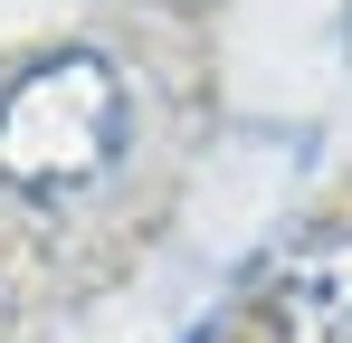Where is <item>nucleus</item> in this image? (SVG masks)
<instances>
[{
  "label": "nucleus",
  "mask_w": 352,
  "mask_h": 343,
  "mask_svg": "<svg viewBox=\"0 0 352 343\" xmlns=\"http://www.w3.org/2000/svg\"><path fill=\"white\" fill-rule=\"evenodd\" d=\"M133 143V86L96 39H58L0 67V191L86 200Z\"/></svg>",
  "instance_id": "f257e3e1"
},
{
  "label": "nucleus",
  "mask_w": 352,
  "mask_h": 343,
  "mask_svg": "<svg viewBox=\"0 0 352 343\" xmlns=\"http://www.w3.org/2000/svg\"><path fill=\"white\" fill-rule=\"evenodd\" d=\"M257 343H352V220L295 238L248 305Z\"/></svg>",
  "instance_id": "f03ea898"
}]
</instances>
